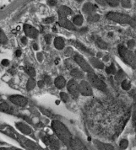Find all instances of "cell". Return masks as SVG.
Here are the masks:
<instances>
[{"label": "cell", "mask_w": 136, "mask_h": 150, "mask_svg": "<svg viewBox=\"0 0 136 150\" xmlns=\"http://www.w3.org/2000/svg\"><path fill=\"white\" fill-rule=\"evenodd\" d=\"M35 86H36V81H35V79L33 78H30L28 79L27 83H26V89H27L28 91L32 90L35 88Z\"/></svg>", "instance_id": "cell-25"}, {"label": "cell", "mask_w": 136, "mask_h": 150, "mask_svg": "<svg viewBox=\"0 0 136 150\" xmlns=\"http://www.w3.org/2000/svg\"><path fill=\"white\" fill-rule=\"evenodd\" d=\"M96 3L101 4V5H106L107 4V1H102V0H97Z\"/></svg>", "instance_id": "cell-46"}, {"label": "cell", "mask_w": 136, "mask_h": 150, "mask_svg": "<svg viewBox=\"0 0 136 150\" xmlns=\"http://www.w3.org/2000/svg\"><path fill=\"white\" fill-rule=\"evenodd\" d=\"M70 148L72 150H88L86 146L82 143L79 137H73L70 143Z\"/></svg>", "instance_id": "cell-11"}, {"label": "cell", "mask_w": 136, "mask_h": 150, "mask_svg": "<svg viewBox=\"0 0 136 150\" xmlns=\"http://www.w3.org/2000/svg\"><path fill=\"white\" fill-rule=\"evenodd\" d=\"M87 78H88L89 83H90V85L95 87V89H99L101 91H106L107 90V84L94 73L87 74Z\"/></svg>", "instance_id": "cell-4"}, {"label": "cell", "mask_w": 136, "mask_h": 150, "mask_svg": "<svg viewBox=\"0 0 136 150\" xmlns=\"http://www.w3.org/2000/svg\"><path fill=\"white\" fill-rule=\"evenodd\" d=\"M44 39H45V41L47 42V44H50V42H51V40H52V35H46L45 36H44Z\"/></svg>", "instance_id": "cell-40"}, {"label": "cell", "mask_w": 136, "mask_h": 150, "mask_svg": "<svg viewBox=\"0 0 136 150\" xmlns=\"http://www.w3.org/2000/svg\"><path fill=\"white\" fill-rule=\"evenodd\" d=\"M15 125H16V127L20 130L22 133H24L26 135H30L32 133V129L26 124L22 122H17Z\"/></svg>", "instance_id": "cell-15"}, {"label": "cell", "mask_w": 136, "mask_h": 150, "mask_svg": "<svg viewBox=\"0 0 136 150\" xmlns=\"http://www.w3.org/2000/svg\"><path fill=\"white\" fill-rule=\"evenodd\" d=\"M0 150H9V149H6V148H0Z\"/></svg>", "instance_id": "cell-52"}, {"label": "cell", "mask_w": 136, "mask_h": 150, "mask_svg": "<svg viewBox=\"0 0 136 150\" xmlns=\"http://www.w3.org/2000/svg\"><path fill=\"white\" fill-rule=\"evenodd\" d=\"M74 60L75 62L81 68L83 71L86 72L87 74L89 73H93V69L90 67V65L85 60V58L82 57L81 55L78 54V53H75L74 55Z\"/></svg>", "instance_id": "cell-6"}, {"label": "cell", "mask_w": 136, "mask_h": 150, "mask_svg": "<svg viewBox=\"0 0 136 150\" xmlns=\"http://www.w3.org/2000/svg\"><path fill=\"white\" fill-rule=\"evenodd\" d=\"M100 20V15L98 14H93L87 16V21L89 23H95Z\"/></svg>", "instance_id": "cell-24"}, {"label": "cell", "mask_w": 136, "mask_h": 150, "mask_svg": "<svg viewBox=\"0 0 136 150\" xmlns=\"http://www.w3.org/2000/svg\"><path fill=\"white\" fill-rule=\"evenodd\" d=\"M121 86L124 90H129L131 87V84H130V82H129L128 80H123L121 83Z\"/></svg>", "instance_id": "cell-32"}, {"label": "cell", "mask_w": 136, "mask_h": 150, "mask_svg": "<svg viewBox=\"0 0 136 150\" xmlns=\"http://www.w3.org/2000/svg\"><path fill=\"white\" fill-rule=\"evenodd\" d=\"M80 32H86L87 31V28L86 27H85V28H83V29H80Z\"/></svg>", "instance_id": "cell-49"}, {"label": "cell", "mask_w": 136, "mask_h": 150, "mask_svg": "<svg viewBox=\"0 0 136 150\" xmlns=\"http://www.w3.org/2000/svg\"><path fill=\"white\" fill-rule=\"evenodd\" d=\"M69 42L72 44V45H74V46H75L77 48H79L80 50H81V51H83V52H85V53H87V54H90V56H94V52L90 50V49H89L88 47H86L85 45H83L82 43H80V41H74V40H70L69 41Z\"/></svg>", "instance_id": "cell-13"}, {"label": "cell", "mask_w": 136, "mask_h": 150, "mask_svg": "<svg viewBox=\"0 0 136 150\" xmlns=\"http://www.w3.org/2000/svg\"><path fill=\"white\" fill-rule=\"evenodd\" d=\"M104 61H108V56H106V57H104Z\"/></svg>", "instance_id": "cell-51"}, {"label": "cell", "mask_w": 136, "mask_h": 150, "mask_svg": "<svg viewBox=\"0 0 136 150\" xmlns=\"http://www.w3.org/2000/svg\"><path fill=\"white\" fill-rule=\"evenodd\" d=\"M97 56H99V57H101V56H102V53H100V52H99V53H98V54H97Z\"/></svg>", "instance_id": "cell-55"}, {"label": "cell", "mask_w": 136, "mask_h": 150, "mask_svg": "<svg viewBox=\"0 0 136 150\" xmlns=\"http://www.w3.org/2000/svg\"><path fill=\"white\" fill-rule=\"evenodd\" d=\"M135 57H136V51H135Z\"/></svg>", "instance_id": "cell-56"}, {"label": "cell", "mask_w": 136, "mask_h": 150, "mask_svg": "<svg viewBox=\"0 0 136 150\" xmlns=\"http://www.w3.org/2000/svg\"><path fill=\"white\" fill-rule=\"evenodd\" d=\"M54 84L58 89H63V87H65V85H66L67 83H66L65 79H64L63 76H58V78L55 79Z\"/></svg>", "instance_id": "cell-18"}, {"label": "cell", "mask_w": 136, "mask_h": 150, "mask_svg": "<svg viewBox=\"0 0 136 150\" xmlns=\"http://www.w3.org/2000/svg\"><path fill=\"white\" fill-rule=\"evenodd\" d=\"M41 113H43L44 115H46V116H48V117H51V118H53V113H51L48 110H46V109H44V108H41Z\"/></svg>", "instance_id": "cell-36"}, {"label": "cell", "mask_w": 136, "mask_h": 150, "mask_svg": "<svg viewBox=\"0 0 136 150\" xmlns=\"http://www.w3.org/2000/svg\"><path fill=\"white\" fill-rule=\"evenodd\" d=\"M37 85H38V87L39 88H43L44 87V85H45V82L43 81V80H40V81H38L37 82Z\"/></svg>", "instance_id": "cell-42"}, {"label": "cell", "mask_w": 136, "mask_h": 150, "mask_svg": "<svg viewBox=\"0 0 136 150\" xmlns=\"http://www.w3.org/2000/svg\"><path fill=\"white\" fill-rule=\"evenodd\" d=\"M25 72H26L31 78H34V77H36V74L35 68H32V67H26V68H25Z\"/></svg>", "instance_id": "cell-26"}, {"label": "cell", "mask_w": 136, "mask_h": 150, "mask_svg": "<svg viewBox=\"0 0 136 150\" xmlns=\"http://www.w3.org/2000/svg\"><path fill=\"white\" fill-rule=\"evenodd\" d=\"M21 55V50H17V51H16V57H20Z\"/></svg>", "instance_id": "cell-48"}, {"label": "cell", "mask_w": 136, "mask_h": 150, "mask_svg": "<svg viewBox=\"0 0 136 150\" xmlns=\"http://www.w3.org/2000/svg\"><path fill=\"white\" fill-rule=\"evenodd\" d=\"M95 147L97 148L98 150H115V149L113 148V146H112L111 144L108 143H104L99 141V140H95L94 141Z\"/></svg>", "instance_id": "cell-16"}, {"label": "cell", "mask_w": 136, "mask_h": 150, "mask_svg": "<svg viewBox=\"0 0 136 150\" xmlns=\"http://www.w3.org/2000/svg\"><path fill=\"white\" fill-rule=\"evenodd\" d=\"M23 30H24V32H25L26 35L31 39H36L38 35H39V31L36 28L30 25H27V24L24 25Z\"/></svg>", "instance_id": "cell-9"}, {"label": "cell", "mask_w": 136, "mask_h": 150, "mask_svg": "<svg viewBox=\"0 0 136 150\" xmlns=\"http://www.w3.org/2000/svg\"><path fill=\"white\" fill-rule=\"evenodd\" d=\"M128 146H129V141L127 139H122V140H121V142L119 143V147H120L121 149H126L128 148Z\"/></svg>", "instance_id": "cell-31"}, {"label": "cell", "mask_w": 136, "mask_h": 150, "mask_svg": "<svg viewBox=\"0 0 136 150\" xmlns=\"http://www.w3.org/2000/svg\"><path fill=\"white\" fill-rule=\"evenodd\" d=\"M58 25L63 28H66L68 30H76L75 25L71 22L70 21H68L67 18H59L58 20Z\"/></svg>", "instance_id": "cell-12"}, {"label": "cell", "mask_w": 136, "mask_h": 150, "mask_svg": "<svg viewBox=\"0 0 136 150\" xmlns=\"http://www.w3.org/2000/svg\"><path fill=\"white\" fill-rule=\"evenodd\" d=\"M70 75L76 79H82L84 77L83 72L78 68H73L70 72Z\"/></svg>", "instance_id": "cell-22"}, {"label": "cell", "mask_w": 136, "mask_h": 150, "mask_svg": "<svg viewBox=\"0 0 136 150\" xmlns=\"http://www.w3.org/2000/svg\"><path fill=\"white\" fill-rule=\"evenodd\" d=\"M44 82L46 83H48V84H50L51 82H52V79H51V78L48 76V75H45L44 76V80H43Z\"/></svg>", "instance_id": "cell-41"}, {"label": "cell", "mask_w": 136, "mask_h": 150, "mask_svg": "<svg viewBox=\"0 0 136 150\" xmlns=\"http://www.w3.org/2000/svg\"><path fill=\"white\" fill-rule=\"evenodd\" d=\"M58 61H59L58 59H57V60H55V63H56V64H58Z\"/></svg>", "instance_id": "cell-53"}, {"label": "cell", "mask_w": 136, "mask_h": 150, "mask_svg": "<svg viewBox=\"0 0 136 150\" xmlns=\"http://www.w3.org/2000/svg\"><path fill=\"white\" fill-rule=\"evenodd\" d=\"M65 55L67 56V57H71V55H73L74 53V51H73V49L70 47L66 48V50H65Z\"/></svg>", "instance_id": "cell-39"}, {"label": "cell", "mask_w": 136, "mask_h": 150, "mask_svg": "<svg viewBox=\"0 0 136 150\" xmlns=\"http://www.w3.org/2000/svg\"><path fill=\"white\" fill-rule=\"evenodd\" d=\"M41 141L48 146L51 149L60 150L61 149V143L60 140L57 137L51 135H45L41 137Z\"/></svg>", "instance_id": "cell-5"}, {"label": "cell", "mask_w": 136, "mask_h": 150, "mask_svg": "<svg viewBox=\"0 0 136 150\" xmlns=\"http://www.w3.org/2000/svg\"><path fill=\"white\" fill-rule=\"evenodd\" d=\"M125 77H126V74H125L122 70L120 69V70H118L117 73L116 74L115 79L116 80H117V81H119V80H122V81H123V79H124Z\"/></svg>", "instance_id": "cell-28"}, {"label": "cell", "mask_w": 136, "mask_h": 150, "mask_svg": "<svg viewBox=\"0 0 136 150\" xmlns=\"http://www.w3.org/2000/svg\"><path fill=\"white\" fill-rule=\"evenodd\" d=\"M9 61L8 60V59H4V60H2V65H4V66H9Z\"/></svg>", "instance_id": "cell-43"}, {"label": "cell", "mask_w": 136, "mask_h": 150, "mask_svg": "<svg viewBox=\"0 0 136 150\" xmlns=\"http://www.w3.org/2000/svg\"><path fill=\"white\" fill-rule=\"evenodd\" d=\"M94 40H95V44L98 46V47H100L101 49H103V50H106L108 48V45L105 42V41L102 40L101 37L99 36H95L94 37Z\"/></svg>", "instance_id": "cell-20"}, {"label": "cell", "mask_w": 136, "mask_h": 150, "mask_svg": "<svg viewBox=\"0 0 136 150\" xmlns=\"http://www.w3.org/2000/svg\"><path fill=\"white\" fill-rule=\"evenodd\" d=\"M33 48H34L35 50H38V46H37L36 44H34V45H33Z\"/></svg>", "instance_id": "cell-50"}, {"label": "cell", "mask_w": 136, "mask_h": 150, "mask_svg": "<svg viewBox=\"0 0 136 150\" xmlns=\"http://www.w3.org/2000/svg\"><path fill=\"white\" fill-rule=\"evenodd\" d=\"M9 150H21V149H9Z\"/></svg>", "instance_id": "cell-54"}, {"label": "cell", "mask_w": 136, "mask_h": 150, "mask_svg": "<svg viewBox=\"0 0 136 150\" xmlns=\"http://www.w3.org/2000/svg\"><path fill=\"white\" fill-rule=\"evenodd\" d=\"M67 89H68L69 94L75 99H77L80 94V89H79V84L77 83L75 79H71L68 81V83H67Z\"/></svg>", "instance_id": "cell-7"}, {"label": "cell", "mask_w": 136, "mask_h": 150, "mask_svg": "<svg viewBox=\"0 0 136 150\" xmlns=\"http://www.w3.org/2000/svg\"><path fill=\"white\" fill-rule=\"evenodd\" d=\"M11 108H10V106L9 105V104L7 103H1L0 104V110L1 111H4V112H10L11 110Z\"/></svg>", "instance_id": "cell-27"}, {"label": "cell", "mask_w": 136, "mask_h": 150, "mask_svg": "<svg viewBox=\"0 0 136 150\" xmlns=\"http://www.w3.org/2000/svg\"><path fill=\"white\" fill-rule=\"evenodd\" d=\"M52 129L62 143L68 147H70V143L73 137L63 123L57 120H53L52 122Z\"/></svg>", "instance_id": "cell-1"}, {"label": "cell", "mask_w": 136, "mask_h": 150, "mask_svg": "<svg viewBox=\"0 0 136 150\" xmlns=\"http://www.w3.org/2000/svg\"><path fill=\"white\" fill-rule=\"evenodd\" d=\"M83 22H84V18L80 14L75 15V17L73 18V24L75 25L80 26V25H81L82 24H83Z\"/></svg>", "instance_id": "cell-23"}, {"label": "cell", "mask_w": 136, "mask_h": 150, "mask_svg": "<svg viewBox=\"0 0 136 150\" xmlns=\"http://www.w3.org/2000/svg\"><path fill=\"white\" fill-rule=\"evenodd\" d=\"M107 4L111 7H117L119 4V2L117 0H108Z\"/></svg>", "instance_id": "cell-33"}, {"label": "cell", "mask_w": 136, "mask_h": 150, "mask_svg": "<svg viewBox=\"0 0 136 150\" xmlns=\"http://www.w3.org/2000/svg\"><path fill=\"white\" fill-rule=\"evenodd\" d=\"M107 18L112 21H114L119 24H129L133 27L136 26V19L132 18L129 15L117 12H109L107 14Z\"/></svg>", "instance_id": "cell-2"}, {"label": "cell", "mask_w": 136, "mask_h": 150, "mask_svg": "<svg viewBox=\"0 0 136 150\" xmlns=\"http://www.w3.org/2000/svg\"><path fill=\"white\" fill-rule=\"evenodd\" d=\"M127 45H128V49L131 50V49H133V48L135 47V40H129V41H128Z\"/></svg>", "instance_id": "cell-38"}, {"label": "cell", "mask_w": 136, "mask_h": 150, "mask_svg": "<svg viewBox=\"0 0 136 150\" xmlns=\"http://www.w3.org/2000/svg\"><path fill=\"white\" fill-rule=\"evenodd\" d=\"M106 72H107L108 74H115L117 73V70H116L114 64L113 63V64H111V66L106 68Z\"/></svg>", "instance_id": "cell-29"}, {"label": "cell", "mask_w": 136, "mask_h": 150, "mask_svg": "<svg viewBox=\"0 0 136 150\" xmlns=\"http://www.w3.org/2000/svg\"><path fill=\"white\" fill-rule=\"evenodd\" d=\"M58 13L59 15V18H66L68 15L72 14V9L65 5H63L59 7Z\"/></svg>", "instance_id": "cell-17"}, {"label": "cell", "mask_w": 136, "mask_h": 150, "mask_svg": "<svg viewBox=\"0 0 136 150\" xmlns=\"http://www.w3.org/2000/svg\"><path fill=\"white\" fill-rule=\"evenodd\" d=\"M37 58H38V60L40 62L42 61V59H43V57H42V54L41 53H38L37 54Z\"/></svg>", "instance_id": "cell-47"}, {"label": "cell", "mask_w": 136, "mask_h": 150, "mask_svg": "<svg viewBox=\"0 0 136 150\" xmlns=\"http://www.w3.org/2000/svg\"><path fill=\"white\" fill-rule=\"evenodd\" d=\"M95 10H96V6L90 2L85 3L83 6V12H84V14H87V15L95 14Z\"/></svg>", "instance_id": "cell-14"}, {"label": "cell", "mask_w": 136, "mask_h": 150, "mask_svg": "<svg viewBox=\"0 0 136 150\" xmlns=\"http://www.w3.org/2000/svg\"><path fill=\"white\" fill-rule=\"evenodd\" d=\"M89 61L90 62V64H91L93 67H95V68H99V69H103V68H104L103 62L100 61L99 59L95 58V57H90Z\"/></svg>", "instance_id": "cell-19"}, {"label": "cell", "mask_w": 136, "mask_h": 150, "mask_svg": "<svg viewBox=\"0 0 136 150\" xmlns=\"http://www.w3.org/2000/svg\"><path fill=\"white\" fill-rule=\"evenodd\" d=\"M79 89H80V93L82 96H91L93 95V90L91 88V85L87 81L82 80L81 82L79 83Z\"/></svg>", "instance_id": "cell-8"}, {"label": "cell", "mask_w": 136, "mask_h": 150, "mask_svg": "<svg viewBox=\"0 0 136 150\" xmlns=\"http://www.w3.org/2000/svg\"><path fill=\"white\" fill-rule=\"evenodd\" d=\"M8 42V38L6 35L4 34V32L0 30V43L1 44H6Z\"/></svg>", "instance_id": "cell-30"}, {"label": "cell", "mask_w": 136, "mask_h": 150, "mask_svg": "<svg viewBox=\"0 0 136 150\" xmlns=\"http://www.w3.org/2000/svg\"><path fill=\"white\" fill-rule=\"evenodd\" d=\"M60 98H61V100H63V102L66 103L68 101V99H69V97L66 94V93H64V92H61L60 93Z\"/></svg>", "instance_id": "cell-35"}, {"label": "cell", "mask_w": 136, "mask_h": 150, "mask_svg": "<svg viewBox=\"0 0 136 150\" xmlns=\"http://www.w3.org/2000/svg\"><path fill=\"white\" fill-rule=\"evenodd\" d=\"M118 53L120 55L122 60L126 64L129 65L133 69H136V57L129 49L123 47L122 45L118 46Z\"/></svg>", "instance_id": "cell-3"}, {"label": "cell", "mask_w": 136, "mask_h": 150, "mask_svg": "<svg viewBox=\"0 0 136 150\" xmlns=\"http://www.w3.org/2000/svg\"><path fill=\"white\" fill-rule=\"evenodd\" d=\"M21 42H22L24 45H26V44L27 43V37H26V36L22 37V38H21Z\"/></svg>", "instance_id": "cell-45"}, {"label": "cell", "mask_w": 136, "mask_h": 150, "mask_svg": "<svg viewBox=\"0 0 136 150\" xmlns=\"http://www.w3.org/2000/svg\"><path fill=\"white\" fill-rule=\"evenodd\" d=\"M121 4L123 8H131L132 7V4L131 1H128V0H122L121 1Z\"/></svg>", "instance_id": "cell-34"}, {"label": "cell", "mask_w": 136, "mask_h": 150, "mask_svg": "<svg viewBox=\"0 0 136 150\" xmlns=\"http://www.w3.org/2000/svg\"><path fill=\"white\" fill-rule=\"evenodd\" d=\"M65 46V41L61 37H56L54 39V47L58 50L63 49Z\"/></svg>", "instance_id": "cell-21"}, {"label": "cell", "mask_w": 136, "mask_h": 150, "mask_svg": "<svg viewBox=\"0 0 136 150\" xmlns=\"http://www.w3.org/2000/svg\"><path fill=\"white\" fill-rule=\"evenodd\" d=\"M54 20V17H53V16L48 17V18H45V19L43 20V23H44V24H51V23H53Z\"/></svg>", "instance_id": "cell-37"}, {"label": "cell", "mask_w": 136, "mask_h": 150, "mask_svg": "<svg viewBox=\"0 0 136 150\" xmlns=\"http://www.w3.org/2000/svg\"><path fill=\"white\" fill-rule=\"evenodd\" d=\"M9 100L13 103L15 105L18 106H26L27 104L28 100L24 96H20V95H14V96H11L9 97Z\"/></svg>", "instance_id": "cell-10"}, {"label": "cell", "mask_w": 136, "mask_h": 150, "mask_svg": "<svg viewBox=\"0 0 136 150\" xmlns=\"http://www.w3.org/2000/svg\"><path fill=\"white\" fill-rule=\"evenodd\" d=\"M48 4L49 5H51V6H54L57 4V1H55V0H50V1H48Z\"/></svg>", "instance_id": "cell-44"}]
</instances>
